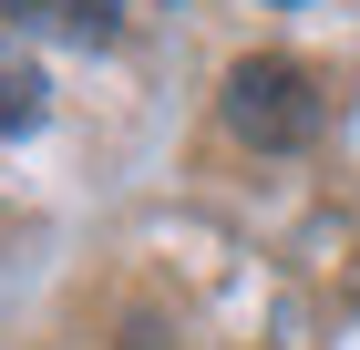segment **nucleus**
<instances>
[{"instance_id": "obj_1", "label": "nucleus", "mask_w": 360, "mask_h": 350, "mask_svg": "<svg viewBox=\"0 0 360 350\" xmlns=\"http://www.w3.org/2000/svg\"><path fill=\"white\" fill-rule=\"evenodd\" d=\"M319 124H330V104H319V82H309L288 52H248L237 73H226V135L237 144L288 155V144H309Z\"/></svg>"}, {"instance_id": "obj_2", "label": "nucleus", "mask_w": 360, "mask_h": 350, "mask_svg": "<svg viewBox=\"0 0 360 350\" xmlns=\"http://www.w3.org/2000/svg\"><path fill=\"white\" fill-rule=\"evenodd\" d=\"M11 31H52V42H124V0H0Z\"/></svg>"}, {"instance_id": "obj_3", "label": "nucleus", "mask_w": 360, "mask_h": 350, "mask_svg": "<svg viewBox=\"0 0 360 350\" xmlns=\"http://www.w3.org/2000/svg\"><path fill=\"white\" fill-rule=\"evenodd\" d=\"M41 113H52V82H41V62L0 52V135H31Z\"/></svg>"}]
</instances>
